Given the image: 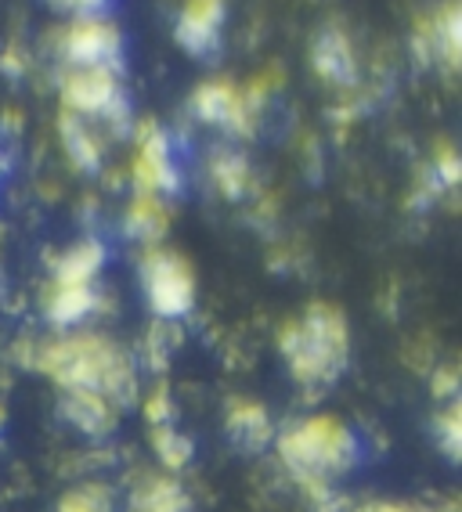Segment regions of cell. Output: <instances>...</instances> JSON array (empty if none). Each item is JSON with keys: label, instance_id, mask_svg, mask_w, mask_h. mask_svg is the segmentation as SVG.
<instances>
[{"label": "cell", "instance_id": "cell-24", "mask_svg": "<svg viewBox=\"0 0 462 512\" xmlns=\"http://www.w3.org/2000/svg\"><path fill=\"white\" fill-rule=\"evenodd\" d=\"M174 415H177V408H174V397H170V390L163 383L159 386H152L145 394V419H148V430L152 426H170L174 422Z\"/></svg>", "mask_w": 462, "mask_h": 512}, {"label": "cell", "instance_id": "cell-32", "mask_svg": "<svg viewBox=\"0 0 462 512\" xmlns=\"http://www.w3.org/2000/svg\"><path fill=\"white\" fill-rule=\"evenodd\" d=\"M0 177H4V156H0Z\"/></svg>", "mask_w": 462, "mask_h": 512}, {"label": "cell", "instance_id": "cell-2", "mask_svg": "<svg viewBox=\"0 0 462 512\" xmlns=\"http://www.w3.org/2000/svg\"><path fill=\"white\" fill-rule=\"evenodd\" d=\"M275 451L289 480L304 491L315 512H336V505H343L336 480L358 466L361 444L340 415L315 412L286 422L275 433Z\"/></svg>", "mask_w": 462, "mask_h": 512}, {"label": "cell", "instance_id": "cell-9", "mask_svg": "<svg viewBox=\"0 0 462 512\" xmlns=\"http://www.w3.org/2000/svg\"><path fill=\"white\" fill-rule=\"evenodd\" d=\"M105 307V296L98 293V285H58L47 282L44 296H40V311H44V321L51 329L69 332L80 329L87 318Z\"/></svg>", "mask_w": 462, "mask_h": 512}, {"label": "cell", "instance_id": "cell-3", "mask_svg": "<svg viewBox=\"0 0 462 512\" xmlns=\"http://www.w3.org/2000/svg\"><path fill=\"white\" fill-rule=\"evenodd\" d=\"M278 354L296 383L322 390L340 379L351 361V325L336 303H311L300 318L282 321Z\"/></svg>", "mask_w": 462, "mask_h": 512}, {"label": "cell", "instance_id": "cell-8", "mask_svg": "<svg viewBox=\"0 0 462 512\" xmlns=\"http://www.w3.org/2000/svg\"><path fill=\"white\" fill-rule=\"evenodd\" d=\"M188 105H192V116L199 119V123L228 130L231 138H250L253 127H257V116L246 109L239 83L228 80V76L203 80L192 91V101H188Z\"/></svg>", "mask_w": 462, "mask_h": 512}, {"label": "cell", "instance_id": "cell-11", "mask_svg": "<svg viewBox=\"0 0 462 512\" xmlns=\"http://www.w3.org/2000/svg\"><path fill=\"white\" fill-rule=\"evenodd\" d=\"M311 69L325 83H336V87H347V83L358 80V58H354L351 37L336 26H325L322 33H315V40H311Z\"/></svg>", "mask_w": 462, "mask_h": 512}, {"label": "cell", "instance_id": "cell-26", "mask_svg": "<svg viewBox=\"0 0 462 512\" xmlns=\"http://www.w3.org/2000/svg\"><path fill=\"white\" fill-rule=\"evenodd\" d=\"M0 69H4L11 80H19V76H26V69H29V55L19 44H8L4 47V55H0Z\"/></svg>", "mask_w": 462, "mask_h": 512}, {"label": "cell", "instance_id": "cell-28", "mask_svg": "<svg viewBox=\"0 0 462 512\" xmlns=\"http://www.w3.org/2000/svg\"><path fill=\"white\" fill-rule=\"evenodd\" d=\"M51 8L58 11H69V15H102V8L109 4V0H47Z\"/></svg>", "mask_w": 462, "mask_h": 512}, {"label": "cell", "instance_id": "cell-6", "mask_svg": "<svg viewBox=\"0 0 462 512\" xmlns=\"http://www.w3.org/2000/svg\"><path fill=\"white\" fill-rule=\"evenodd\" d=\"M130 184L138 195H177L181 192V170H177L170 134L159 123H141L134 159H130Z\"/></svg>", "mask_w": 462, "mask_h": 512}, {"label": "cell", "instance_id": "cell-21", "mask_svg": "<svg viewBox=\"0 0 462 512\" xmlns=\"http://www.w3.org/2000/svg\"><path fill=\"white\" fill-rule=\"evenodd\" d=\"M55 512H116V494L102 480H91V484L69 487L58 498Z\"/></svg>", "mask_w": 462, "mask_h": 512}, {"label": "cell", "instance_id": "cell-23", "mask_svg": "<svg viewBox=\"0 0 462 512\" xmlns=\"http://www.w3.org/2000/svg\"><path fill=\"white\" fill-rule=\"evenodd\" d=\"M430 174L437 177L441 188H459L462 163H459V148L452 141H437L434 145V163H430Z\"/></svg>", "mask_w": 462, "mask_h": 512}, {"label": "cell", "instance_id": "cell-29", "mask_svg": "<svg viewBox=\"0 0 462 512\" xmlns=\"http://www.w3.org/2000/svg\"><path fill=\"white\" fill-rule=\"evenodd\" d=\"M361 512H441V509H426L419 502H369L361 505Z\"/></svg>", "mask_w": 462, "mask_h": 512}, {"label": "cell", "instance_id": "cell-31", "mask_svg": "<svg viewBox=\"0 0 462 512\" xmlns=\"http://www.w3.org/2000/svg\"><path fill=\"white\" fill-rule=\"evenodd\" d=\"M4 422H8V412H4V404H0V433H4Z\"/></svg>", "mask_w": 462, "mask_h": 512}, {"label": "cell", "instance_id": "cell-16", "mask_svg": "<svg viewBox=\"0 0 462 512\" xmlns=\"http://www.w3.org/2000/svg\"><path fill=\"white\" fill-rule=\"evenodd\" d=\"M105 260V242L98 238H80L69 249H62V256L55 260V271H51V282L58 285H98Z\"/></svg>", "mask_w": 462, "mask_h": 512}, {"label": "cell", "instance_id": "cell-1", "mask_svg": "<svg viewBox=\"0 0 462 512\" xmlns=\"http://www.w3.org/2000/svg\"><path fill=\"white\" fill-rule=\"evenodd\" d=\"M26 365L47 375L58 390H91L109 397L116 408L138 401V368L123 343L109 332L69 329L58 336L33 343L26 354Z\"/></svg>", "mask_w": 462, "mask_h": 512}, {"label": "cell", "instance_id": "cell-19", "mask_svg": "<svg viewBox=\"0 0 462 512\" xmlns=\"http://www.w3.org/2000/svg\"><path fill=\"white\" fill-rule=\"evenodd\" d=\"M459 0H444V8L430 19V44H434V55L459 69Z\"/></svg>", "mask_w": 462, "mask_h": 512}, {"label": "cell", "instance_id": "cell-7", "mask_svg": "<svg viewBox=\"0 0 462 512\" xmlns=\"http://www.w3.org/2000/svg\"><path fill=\"white\" fill-rule=\"evenodd\" d=\"M58 55L65 65H109L120 69L123 33L105 15H76L58 33Z\"/></svg>", "mask_w": 462, "mask_h": 512}, {"label": "cell", "instance_id": "cell-27", "mask_svg": "<svg viewBox=\"0 0 462 512\" xmlns=\"http://www.w3.org/2000/svg\"><path fill=\"white\" fill-rule=\"evenodd\" d=\"M405 357L412 361L416 372H430V368L437 365V354H434V347H430V339H416V343L405 350Z\"/></svg>", "mask_w": 462, "mask_h": 512}, {"label": "cell", "instance_id": "cell-12", "mask_svg": "<svg viewBox=\"0 0 462 512\" xmlns=\"http://www.w3.org/2000/svg\"><path fill=\"white\" fill-rule=\"evenodd\" d=\"M58 412L73 430L87 433V437H109L120 422V408L109 397L91 394V390H65L62 401H58Z\"/></svg>", "mask_w": 462, "mask_h": 512}, {"label": "cell", "instance_id": "cell-4", "mask_svg": "<svg viewBox=\"0 0 462 512\" xmlns=\"http://www.w3.org/2000/svg\"><path fill=\"white\" fill-rule=\"evenodd\" d=\"M58 94H62L65 112L98 119L116 134H127L130 105L127 94H123L120 69H109V65H62Z\"/></svg>", "mask_w": 462, "mask_h": 512}, {"label": "cell", "instance_id": "cell-30", "mask_svg": "<svg viewBox=\"0 0 462 512\" xmlns=\"http://www.w3.org/2000/svg\"><path fill=\"white\" fill-rule=\"evenodd\" d=\"M0 130H4V134H11V138H15V134H22V112L15 109V105H4V112H0Z\"/></svg>", "mask_w": 462, "mask_h": 512}, {"label": "cell", "instance_id": "cell-10", "mask_svg": "<svg viewBox=\"0 0 462 512\" xmlns=\"http://www.w3.org/2000/svg\"><path fill=\"white\" fill-rule=\"evenodd\" d=\"M224 11H228L224 0H185L174 29L177 44L185 47L188 55H210V51H217Z\"/></svg>", "mask_w": 462, "mask_h": 512}, {"label": "cell", "instance_id": "cell-15", "mask_svg": "<svg viewBox=\"0 0 462 512\" xmlns=\"http://www.w3.org/2000/svg\"><path fill=\"white\" fill-rule=\"evenodd\" d=\"M58 138H62L65 156L73 159L76 170H84V174H94V170H102V159H105V145L98 138V130L91 127V119L84 116H73V112H58Z\"/></svg>", "mask_w": 462, "mask_h": 512}, {"label": "cell", "instance_id": "cell-17", "mask_svg": "<svg viewBox=\"0 0 462 512\" xmlns=\"http://www.w3.org/2000/svg\"><path fill=\"white\" fill-rule=\"evenodd\" d=\"M123 231L127 238L141 242V246H159L163 235L170 231V210L163 195H138L130 199L127 213H123Z\"/></svg>", "mask_w": 462, "mask_h": 512}, {"label": "cell", "instance_id": "cell-14", "mask_svg": "<svg viewBox=\"0 0 462 512\" xmlns=\"http://www.w3.org/2000/svg\"><path fill=\"white\" fill-rule=\"evenodd\" d=\"M224 422L235 444H242L246 451H260L268 440H275V422L271 412L253 397H231L224 408Z\"/></svg>", "mask_w": 462, "mask_h": 512}, {"label": "cell", "instance_id": "cell-5", "mask_svg": "<svg viewBox=\"0 0 462 512\" xmlns=\"http://www.w3.org/2000/svg\"><path fill=\"white\" fill-rule=\"evenodd\" d=\"M141 289L159 321H181L195 307V271L185 253L170 246H145L141 249Z\"/></svg>", "mask_w": 462, "mask_h": 512}, {"label": "cell", "instance_id": "cell-22", "mask_svg": "<svg viewBox=\"0 0 462 512\" xmlns=\"http://www.w3.org/2000/svg\"><path fill=\"white\" fill-rule=\"evenodd\" d=\"M434 437L441 444V451L452 462H459V448H462V408L459 401H448L444 412L434 415Z\"/></svg>", "mask_w": 462, "mask_h": 512}, {"label": "cell", "instance_id": "cell-25", "mask_svg": "<svg viewBox=\"0 0 462 512\" xmlns=\"http://www.w3.org/2000/svg\"><path fill=\"white\" fill-rule=\"evenodd\" d=\"M430 390L437 401H459V365L448 361V365L430 368Z\"/></svg>", "mask_w": 462, "mask_h": 512}, {"label": "cell", "instance_id": "cell-20", "mask_svg": "<svg viewBox=\"0 0 462 512\" xmlns=\"http://www.w3.org/2000/svg\"><path fill=\"white\" fill-rule=\"evenodd\" d=\"M152 451H156L159 466L167 473H181V469L192 462V440L177 430L174 422L170 426H152Z\"/></svg>", "mask_w": 462, "mask_h": 512}, {"label": "cell", "instance_id": "cell-18", "mask_svg": "<svg viewBox=\"0 0 462 512\" xmlns=\"http://www.w3.org/2000/svg\"><path fill=\"white\" fill-rule=\"evenodd\" d=\"M210 181L217 184V192L224 199H242V195L250 192V163L242 152L235 148H213L210 152Z\"/></svg>", "mask_w": 462, "mask_h": 512}, {"label": "cell", "instance_id": "cell-13", "mask_svg": "<svg viewBox=\"0 0 462 512\" xmlns=\"http://www.w3.org/2000/svg\"><path fill=\"white\" fill-rule=\"evenodd\" d=\"M188 509H192V498H188L185 484L174 473H145L127 498V512H188Z\"/></svg>", "mask_w": 462, "mask_h": 512}]
</instances>
